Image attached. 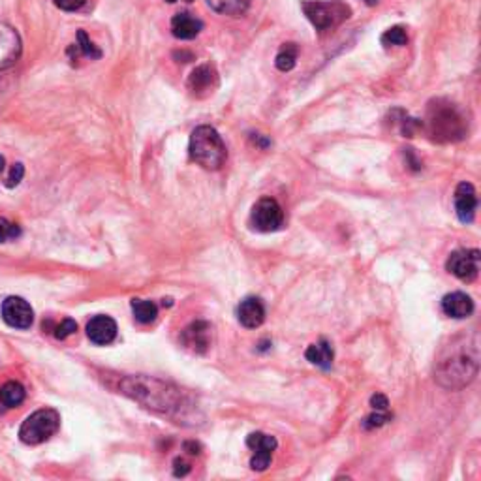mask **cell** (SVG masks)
Segmentation results:
<instances>
[{
    "label": "cell",
    "mask_w": 481,
    "mask_h": 481,
    "mask_svg": "<svg viewBox=\"0 0 481 481\" xmlns=\"http://www.w3.org/2000/svg\"><path fill=\"white\" fill-rule=\"evenodd\" d=\"M477 367L480 352L475 337L472 341H468V337H455L436 359L435 378L444 388L463 389L475 378Z\"/></svg>",
    "instance_id": "obj_1"
},
{
    "label": "cell",
    "mask_w": 481,
    "mask_h": 481,
    "mask_svg": "<svg viewBox=\"0 0 481 481\" xmlns=\"http://www.w3.org/2000/svg\"><path fill=\"white\" fill-rule=\"evenodd\" d=\"M427 130L435 141H459L466 135V118L452 102L435 100L427 109Z\"/></svg>",
    "instance_id": "obj_2"
},
{
    "label": "cell",
    "mask_w": 481,
    "mask_h": 481,
    "mask_svg": "<svg viewBox=\"0 0 481 481\" xmlns=\"http://www.w3.org/2000/svg\"><path fill=\"white\" fill-rule=\"evenodd\" d=\"M190 158L196 164L201 165L203 170L217 171L220 170L228 158V151L224 145L222 137L212 126H198L190 135V145H188Z\"/></svg>",
    "instance_id": "obj_3"
},
{
    "label": "cell",
    "mask_w": 481,
    "mask_h": 481,
    "mask_svg": "<svg viewBox=\"0 0 481 481\" xmlns=\"http://www.w3.org/2000/svg\"><path fill=\"white\" fill-rule=\"evenodd\" d=\"M301 8H303V13L311 21L312 27L320 30V32H327V30L341 27L352 15L350 6L344 4L342 0H327V2H322V0H305L301 4Z\"/></svg>",
    "instance_id": "obj_4"
},
{
    "label": "cell",
    "mask_w": 481,
    "mask_h": 481,
    "mask_svg": "<svg viewBox=\"0 0 481 481\" xmlns=\"http://www.w3.org/2000/svg\"><path fill=\"white\" fill-rule=\"evenodd\" d=\"M60 416L53 408H41L30 414L19 428V440L27 446H38L49 440L59 431Z\"/></svg>",
    "instance_id": "obj_5"
},
{
    "label": "cell",
    "mask_w": 481,
    "mask_h": 481,
    "mask_svg": "<svg viewBox=\"0 0 481 481\" xmlns=\"http://www.w3.org/2000/svg\"><path fill=\"white\" fill-rule=\"evenodd\" d=\"M250 220H252V226L258 231L269 233V231H276L282 226L284 211H282L280 203L275 198H262L252 207Z\"/></svg>",
    "instance_id": "obj_6"
},
{
    "label": "cell",
    "mask_w": 481,
    "mask_h": 481,
    "mask_svg": "<svg viewBox=\"0 0 481 481\" xmlns=\"http://www.w3.org/2000/svg\"><path fill=\"white\" fill-rule=\"evenodd\" d=\"M446 267L459 280L474 282L480 273V250H457L447 258Z\"/></svg>",
    "instance_id": "obj_7"
},
{
    "label": "cell",
    "mask_w": 481,
    "mask_h": 481,
    "mask_svg": "<svg viewBox=\"0 0 481 481\" xmlns=\"http://www.w3.org/2000/svg\"><path fill=\"white\" fill-rule=\"evenodd\" d=\"M2 318L13 329H29L34 322V312L23 297H8L2 303Z\"/></svg>",
    "instance_id": "obj_8"
},
{
    "label": "cell",
    "mask_w": 481,
    "mask_h": 481,
    "mask_svg": "<svg viewBox=\"0 0 481 481\" xmlns=\"http://www.w3.org/2000/svg\"><path fill=\"white\" fill-rule=\"evenodd\" d=\"M21 38L18 30L4 21H0V70H6L19 60Z\"/></svg>",
    "instance_id": "obj_9"
},
{
    "label": "cell",
    "mask_w": 481,
    "mask_h": 481,
    "mask_svg": "<svg viewBox=\"0 0 481 481\" xmlns=\"http://www.w3.org/2000/svg\"><path fill=\"white\" fill-rule=\"evenodd\" d=\"M217 85L218 74L211 65L198 66V68L190 74V79H188V88H190V93L194 94V96H198V98L209 96V94L217 88Z\"/></svg>",
    "instance_id": "obj_10"
},
{
    "label": "cell",
    "mask_w": 481,
    "mask_h": 481,
    "mask_svg": "<svg viewBox=\"0 0 481 481\" xmlns=\"http://www.w3.org/2000/svg\"><path fill=\"white\" fill-rule=\"evenodd\" d=\"M477 209V196L475 188L470 182H461L455 190V212L463 224H470L475 217Z\"/></svg>",
    "instance_id": "obj_11"
},
{
    "label": "cell",
    "mask_w": 481,
    "mask_h": 481,
    "mask_svg": "<svg viewBox=\"0 0 481 481\" xmlns=\"http://www.w3.org/2000/svg\"><path fill=\"white\" fill-rule=\"evenodd\" d=\"M87 337L90 342L98 344V346H106L111 344L117 337V323L109 316H94L90 322L87 323Z\"/></svg>",
    "instance_id": "obj_12"
},
{
    "label": "cell",
    "mask_w": 481,
    "mask_h": 481,
    "mask_svg": "<svg viewBox=\"0 0 481 481\" xmlns=\"http://www.w3.org/2000/svg\"><path fill=\"white\" fill-rule=\"evenodd\" d=\"M182 344L196 353H203L211 344V325L207 322L190 323L182 331Z\"/></svg>",
    "instance_id": "obj_13"
},
{
    "label": "cell",
    "mask_w": 481,
    "mask_h": 481,
    "mask_svg": "<svg viewBox=\"0 0 481 481\" xmlns=\"http://www.w3.org/2000/svg\"><path fill=\"white\" fill-rule=\"evenodd\" d=\"M237 318H239L240 325L247 329L259 327L265 320V306L258 297H247L240 301L239 309H237Z\"/></svg>",
    "instance_id": "obj_14"
},
{
    "label": "cell",
    "mask_w": 481,
    "mask_h": 481,
    "mask_svg": "<svg viewBox=\"0 0 481 481\" xmlns=\"http://www.w3.org/2000/svg\"><path fill=\"white\" fill-rule=\"evenodd\" d=\"M201 30H203V23L192 13L181 12L171 19V34L177 40H194Z\"/></svg>",
    "instance_id": "obj_15"
},
{
    "label": "cell",
    "mask_w": 481,
    "mask_h": 481,
    "mask_svg": "<svg viewBox=\"0 0 481 481\" xmlns=\"http://www.w3.org/2000/svg\"><path fill=\"white\" fill-rule=\"evenodd\" d=\"M442 311H444L446 316L463 320V318H468L474 312V301L470 299V295L463 294V292H453V294H447L442 299Z\"/></svg>",
    "instance_id": "obj_16"
},
{
    "label": "cell",
    "mask_w": 481,
    "mask_h": 481,
    "mask_svg": "<svg viewBox=\"0 0 481 481\" xmlns=\"http://www.w3.org/2000/svg\"><path fill=\"white\" fill-rule=\"evenodd\" d=\"M305 358L309 359L312 365H316L320 369L327 370L331 369V365H333V346H331V342L322 339V341L314 342V344H311V346L306 348Z\"/></svg>",
    "instance_id": "obj_17"
},
{
    "label": "cell",
    "mask_w": 481,
    "mask_h": 481,
    "mask_svg": "<svg viewBox=\"0 0 481 481\" xmlns=\"http://www.w3.org/2000/svg\"><path fill=\"white\" fill-rule=\"evenodd\" d=\"M27 391L19 384V381H8L0 388V414H4L10 408H18L19 405H23Z\"/></svg>",
    "instance_id": "obj_18"
},
{
    "label": "cell",
    "mask_w": 481,
    "mask_h": 481,
    "mask_svg": "<svg viewBox=\"0 0 481 481\" xmlns=\"http://www.w3.org/2000/svg\"><path fill=\"white\" fill-rule=\"evenodd\" d=\"M207 4L217 13L229 15V18H239L248 10L250 0H207Z\"/></svg>",
    "instance_id": "obj_19"
},
{
    "label": "cell",
    "mask_w": 481,
    "mask_h": 481,
    "mask_svg": "<svg viewBox=\"0 0 481 481\" xmlns=\"http://www.w3.org/2000/svg\"><path fill=\"white\" fill-rule=\"evenodd\" d=\"M68 53H76L77 55H83V57H87V59H100L102 57V51L98 49V47L94 46L93 41L88 40V36L85 30H79L77 32V41L74 43V46H70V49H68Z\"/></svg>",
    "instance_id": "obj_20"
},
{
    "label": "cell",
    "mask_w": 481,
    "mask_h": 481,
    "mask_svg": "<svg viewBox=\"0 0 481 481\" xmlns=\"http://www.w3.org/2000/svg\"><path fill=\"white\" fill-rule=\"evenodd\" d=\"M247 446L254 453H269V455H273L278 442H276L275 436L265 435V433H252V435H248Z\"/></svg>",
    "instance_id": "obj_21"
},
{
    "label": "cell",
    "mask_w": 481,
    "mask_h": 481,
    "mask_svg": "<svg viewBox=\"0 0 481 481\" xmlns=\"http://www.w3.org/2000/svg\"><path fill=\"white\" fill-rule=\"evenodd\" d=\"M297 55H299V49H297L295 43H292V41H290V43H284L275 59L276 68L280 72L294 70L295 62H297Z\"/></svg>",
    "instance_id": "obj_22"
},
{
    "label": "cell",
    "mask_w": 481,
    "mask_h": 481,
    "mask_svg": "<svg viewBox=\"0 0 481 481\" xmlns=\"http://www.w3.org/2000/svg\"><path fill=\"white\" fill-rule=\"evenodd\" d=\"M132 311H134L135 320L140 323H151L158 316V306L153 301L134 299L132 301Z\"/></svg>",
    "instance_id": "obj_23"
},
{
    "label": "cell",
    "mask_w": 481,
    "mask_h": 481,
    "mask_svg": "<svg viewBox=\"0 0 481 481\" xmlns=\"http://www.w3.org/2000/svg\"><path fill=\"white\" fill-rule=\"evenodd\" d=\"M380 41L381 46L386 47H402L408 43V34H406L405 27H399V25H397V27H391V29L386 30V32L380 36Z\"/></svg>",
    "instance_id": "obj_24"
},
{
    "label": "cell",
    "mask_w": 481,
    "mask_h": 481,
    "mask_svg": "<svg viewBox=\"0 0 481 481\" xmlns=\"http://www.w3.org/2000/svg\"><path fill=\"white\" fill-rule=\"evenodd\" d=\"M21 235V228L18 224L10 222L6 218H0V243L15 240Z\"/></svg>",
    "instance_id": "obj_25"
},
{
    "label": "cell",
    "mask_w": 481,
    "mask_h": 481,
    "mask_svg": "<svg viewBox=\"0 0 481 481\" xmlns=\"http://www.w3.org/2000/svg\"><path fill=\"white\" fill-rule=\"evenodd\" d=\"M77 331V323L72 320V318H66V320H62V322L55 327V337L59 339V341H65V339H68L70 334H74Z\"/></svg>",
    "instance_id": "obj_26"
},
{
    "label": "cell",
    "mask_w": 481,
    "mask_h": 481,
    "mask_svg": "<svg viewBox=\"0 0 481 481\" xmlns=\"http://www.w3.org/2000/svg\"><path fill=\"white\" fill-rule=\"evenodd\" d=\"M23 175H25L23 164H13L12 170H10V173H8L6 181H4V184H6L8 188L18 187L19 182H21V179H23Z\"/></svg>",
    "instance_id": "obj_27"
},
{
    "label": "cell",
    "mask_w": 481,
    "mask_h": 481,
    "mask_svg": "<svg viewBox=\"0 0 481 481\" xmlns=\"http://www.w3.org/2000/svg\"><path fill=\"white\" fill-rule=\"evenodd\" d=\"M271 459H273V455H269V453H254V457L250 459V466L256 472H264L271 464Z\"/></svg>",
    "instance_id": "obj_28"
},
{
    "label": "cell",
    "mask_w": 481,
    "mask_h": 481,
    "mask_svg": "<svg viewBox=\"0 0 481 481\" xmlns=\"http://www.w3.org/2000/svg\"><path fill=\"white\" fill-rule=\"evenodd\" d=\"M55 6L65 10V12H77L79 8L85 6L87 0H53Z\"/></svg>",
    "instance_id": "obj_29"
},
{
    "label": "cell",
    "mask_w": 481,
    "mask_h": 481,
    "mask_svg": "<svg viewBox=\"0 0 481 481\" xmlns=\"http://www.w3.org/2000/svg\"><path fill=\"white\" fill-rule=\"evenodd\" d=\"M388 419H389L388 414H384V412H376V414H372V416H369L367 419H365V427L367 428L381 427V425L388 421Z\"/></svg>",
    "instance_id": "obj_30"
},
{
    "label": "cell",
    "mask_w": 481,
    "mask_h": 481,
    "mask_svg": "<svg viewBox=\"0 0 481 481\" xmlns=\"http://www.w3.org/2000/svg\"><path fill=\"white\" fill-rule=\"evenodd\" d=\"M370 406H372L376 412H386L388 410V406H389L388 397H386V395H381V393L372 395V397H370Z\"/></svg>",
    "instance_id": "obj_31"
},
{
    "label": "cell",
    "mask_w": 481,
    "mask_h": 481,
    "mask_svg": "<svg viewBox=\"0 0 481 481\" xmlns=\"http://www.w3.org/2000/svg\"><path fill=\"white\" fill-rule=\"evenodd\" d=\"M190 470V464L184 463V461H181V459H177L175 461V475H184Z\"/></svg>",
    "instance_id": "obj_32"
},
{
    "label": "cell",
    "mask_w": 481,
    "mask_h": 481,
    "mask_svg": "<svg viewBox=\"0 0 481 481\" xmlns=\"http://www.w3.org/2000/svg\"><path fill=\"white\" fill-rule=\"evenodd\" d=\"M365 4H369V6H376L378 4V0H363Z\"/></svg>",
    "instance_id": "obj_33"
},
{
    "label": "cell",
    "mask_w": 481,
    "mask_h": 481,
    "mask_svg": "<svg viewBox=\"0 0 481 481\" xmlns=\"http://www.w3.org/2000/svg\"><path fill=\"white\" fill-rule=\"evenodd\" d=\"M4 164H6V162H4V158H2V156H0V173H2V171H4Z\"/></svg>",
    "instance_id": "obj_34"
},
{
    "label": "cell",
    "mask_w": 481,
    "mask_h": 481,
    "mask_svg": "<svg viewBox=\"0 0 481 481\" xmlns=\"http://www.w3.org/2000/svg\"><path fill=\"white\" fill-rule=\"evenodd\" d=\"M165 2H170V4H173V2H177V0H165ZM182 2H192V0H182Z\"/></svg>",
    "instance_id": "obj_35"
}]
</instances>
